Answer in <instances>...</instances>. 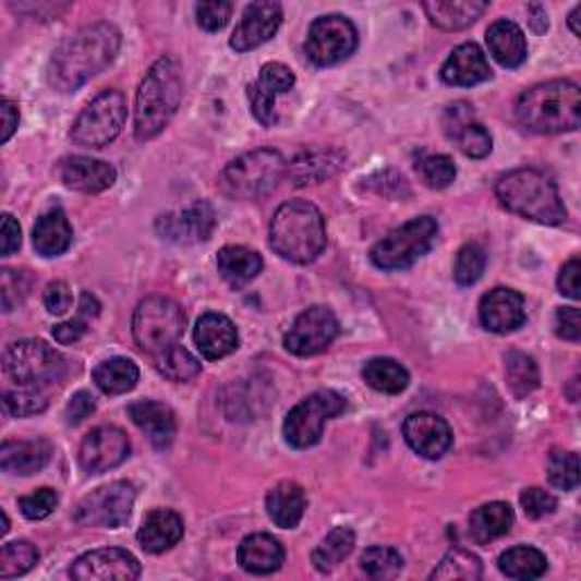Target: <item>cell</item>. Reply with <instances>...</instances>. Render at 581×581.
<instances>
[{
    "instance_id": "obj_1",
    "label": "cell",
    "mask_w": 581,
    "mask_h": 581,
    "mask_svg": "<svg viewBox=\"0 0 581 581\" xmlns=\"http://www.w3.org/2000/svg\"><path fill=\"white\" fill-rule=\"evenodd\" d=\"M119 48L121 33L117 25L100 21L80 27L55 48L46 71L48 85L60 94L77 92L114 62Z\"/></svg>"
},
{
    "instance_id": "obj_2",
    "label": "cell",
    "mask_w": 581,
    "mask_h": 581,
    "mask_svg": "<svg viewBox=\"0 0 581 581\" xmlns=\"http://www.w3.org/2000/svg\"><path fill=\"white\" fill-rule=\"evenodd\" d=\"M184 96L182 69L175 58H159L136 92L134 105V136L136 142H150L171 123Z\"/></svg>"
},
{
    "instance_id": "obj_3",
    "label": "cell",
    "mask_w": 581,
    "mask_h": 581,
    "mask_svg": "<svg viewBox=\"0 0 581 581\" xmlns=\"http://www.w3.org/2000/svg\"><path fill=\"white\" fill-rule=\"evenodd\" d=\"M516 121L534 134L572 132L581 121V89L572 80H549L522 92Z\"/></svg>"
},
{
    "instance_id": "obj_4",
    "label": "cell",
    "mask_w": 581,
    "mask_h": 581,
    "mask_svg": "<svg viewBox=\"0 0 581 581\" xmlns=\"http://www.w3.org/2000/svg\"><path fill=\"white\" fill-rule=\"evenodd\" d=\"M268 243L275 255L291 264H312L327 245L320 209L307 201L285 203L270 220Z\"/></svg>"
},
{
    "instance_id": "obj_5",
    "label": "cell",
    "mask_w": 581,
    "mask_h": 581,
    "mask_svg": "<svg viewBox=\"0 0 581 581\" xmlns=\"http://www.w3.org/2000/svg\"><path fill=\"white\" fill-rule=\"evenodd\" d=\"M495 196L505 209L534 223L559 226L568 216L555 180L536 169H518L503 175L495 184Z\"/></svg>"
},
{
    "instance_id": "obj_6",
    "label": "cell",
    "mask_w": 581,
    "mask_h": 581,
    "mask_svg": "<svg viewBox=\"0 0 581 581\" xmlns=\"http://www.w3.org/2000/svg\"><path fill=\"white\" fill-rule=\"evenodd\" d=\"M285 175L287 161L282 153L273 148H259L232 159L226 166L223 175H220V184H223L228 196L237 201H257L275 191Z\"/></svg>"
},
{
    "instance_id": "obj_7",
    "label": "cell",
    "mask_w": 581,
    "mask_h": 581,
    "mask_svg": "<svg viewBox=\"0 0 581 581\" xmlns=\"http://www.w3.org/2000/svg\"><path fill=\"white\" fill-rule=\"evenodd\" d=\"M186 327V316L171 298L150 295L136 304L132 316V337L144 352L157 356L180 343Z\"/></svg>"
},
{
    "instance_id": "obj_8",
    "label": "cell",
    "mask_w": 581,
    "mask_h": 581,
    "mask_svg": "<svg viewBox=\"0 0 581 581\" xmlns=\"http://www.w3.org/2000/svg\"><path fill=\"white\" fill-rule=\"evenodd\" d=\"M3 371L23 389H48L64 377L66 362L46 341L23 339L5 350Z\"/></svg>"
},
{
    "instance_id": "obj_9",
    "label": "cell",
    "mask_w": 581,
    "mask_h": 581,
    "mask_svg": "<svg viewBox=\"0 0 581 581\" xmlns=\"http://www.w3.org/2000/svg\"><path fill=\"white\" fill-rule=\"evenodd\" d=\"M438 234V223L432 216L411 218L409 223L382 237L371 251V262L379 270H402L429 253Z\"/></svg>"
},
{
    "instance_id": "obj_10",
    "label": "cell",
    "mask_w": 581,
    "mask_h": 581,
    "mask_svg": "<svg viewBox=\"0 0 581 581\" xmlns=\"http://www.w3.org/2000/svg\"><path fill=\"white\" fill-rule=\"evenodd\" d=\"M125 117V96L117 89H105L82 109L71 128V140L82 148H105L121 134Z\"/></svg>"
},
{
    "instance_id": "obj_11",
    "label": "cell",
    "mask_w": 581,
    "mask_h": 581,
    "mask_svg": "<svg viewBox=\"0 0 581 581\" xmlns=\"http://www.w3.org/2000/svg\"><path fill=\"white\" fill-rule=\"evenodd\" d=\"M346 411V398L337 391H316L298 402L285 421V438L291 448L307 450L320 440L325 423L341 416Z\"/></svg>"
},
{
    "instance_id": "obj_12",
    "label": "cell",
    "mask_w": 581,
    "mask_h": 581,
    "mask_svg": "<svg viewBox=\"0 0 581 581\" xmlns=\"http://www.w3.org/2000/svg\"><path fill=\"white\" fill-rule=\"evenodd\" d=\"M136 500V488L130 482H112L85 495L73 511L80 528L119 530L130 520Z\"/></svg>"
},
{
    "instance_id": "obj_13",
    "label": "cell",
    "mask_w": 581,
    "mask_h": 581,
    "mask_svg": "<svg viewBox=\"0 0 581 581\" xmlns=\"http://www.w3.org/2000/svg\"><path fill=\"white\" fill-rule=\"evenodd\" d=\"M356 44L359 35L354 23L341 14H327L312 23L304 52L316 66H335L350 58Z\"/></svg>"
},
{
    "instance_id": "obj_14",
    "label": "cell",
    "mask_w": 581,
    "mask_h": 581,
    "mask_svg": "<svg viewBox=\"0 0 581 581\" xmlns=\"http://www.w3.org/2000/svg\"><path fill=\"white\" fill-rule=\"evenodd\" d=\"M339 337V318L329 307L316 304L304 310L285 337V346L295 356H316L325 352Z\"/></svg>"
},
{
    "instance_id": "obj_15",
    "label": "cell",
    "mask_w": 581,
    "mask_h": 581,
    "mask_svg": "<svg viewBox=\"0 0 581 581\" xmlns=\"http://www.w3.org/2000/svg\"><path fill=\"white\" fill-rule=\"evenodd\" d=\"M130 457V438L121 427L100 425L92 429L80 446V468L89 475L114 470Z\"/></svg>"
},
{
    "instance_id": "obj_16",
    "label": "cell",
    "mask_w": 581,
    "mask_h": 581,
    "mask_svg": "<svg viewBox=\"0 0 581 581\" xmlns=\"http://www.w3.org/2000/svg\"><path fill=\"white\" fill-rule=\"evenodd\" d=\"M69 574L77 581H132L142 574V564L128 549L102 547L82 555Z\"/></svg>"
},
{
    "instance_id": "obj_17",
    "label": "cell",
    "mask_w": 581,
    "mask_h": 581,
    "mask_svg": "<svg viewBox=\"0 0 581 581\" xmlns=\"http://www.w3.org/2000/svg\"><path fill=\"white\" fill-rule=\"evenodd\" d=\"M402 434L409 448L425 459H440L452 446V429L448 421L432 411L411 413L402 425Z\"/></svg>"
},
{
    "instance_id": "obj_18",
    "label": "cell",
    "mask_w": 581,
    "mask_h": 581,
    "mask_svg": "<svg viewBox=\"0 0 581 581\" xmlns=\"http://www.w3.org/2000/svg\"><path fill=\"white\" fill-rule=\"evenodd\" d=\"M157 230L164 239L175 243H203L216 230V211L207 201H198L180 214L161 216Z\"/></svg>"
},
{
    "instance_id": "obj_19",
    "label": "cell",
    "mask_w": 581,
    "mask_h": 581,
    "mask_svg": "<svg viewBox=\"0 0 581 581\" xmlns=\"http://www.w3.org/2000/svg\"><path fill=\"white\" fill-rule=\"evenodd\" d=\"M524 320H528V312H524L522 293L507 287H497L482 295L480 323L493 335H509V331L522 327Z\"/></svg>"
},
{
    "instance_id": "obj_20",
    "label": "cell",
    "mask_w": 581,
    "mask_h": 581,
    "mask_svg": "<svg viewBox=\"0 0 581 581\" xmlns=\"http://www.w3.org/2000/svg\"><path fill=\"white\" fill-rule=\"evenodd\" d=\"M282 25V5L280 3H253L247 5L237 31L230 39V46L237 52H247L264 46L275 37Z\"/></svg>"
},
{
    "instance_id": "obj_21",
    "label": "cell",
    "mask_w": 581,
    "mask_h": 581,
    "mask_svg": "<svg viewBox=\"0 0 581 581\" xmlns=\"http://www.w3.org/2000/svg\"><path fill=\"white\" fill-rule=\"evenodd\" d=\"M346 161L348 155L339 148H329V146L304 148L287 164V175L293 186L318 184L339 175L343 171Z\"/></svg>"
},
{
    "instance_id": "obj_22",
    "label": "cell",
    "mask_w": 581,
    "mask_h": 581,
    "mask_svg": "<svg viewBox=\"0 0 581 581\" xmlns=\"http://www.w3.org/2000/svg\"><path fill=\"white\" fill-rule=\"evenodd\" d=\"M58 175L66 189L80 193H100L117 182V169L102 159L71 155L58 164Z\"/></svg>"
},
{
    "instance_id": "obj_23",
    "label": "cell",
    "mask_w": 581,
    "mask_h": 581,
    "mask_svg": "<svg viewBox=\"0 0 581 581\" xmlns=\"http://www.w3.org/2000/svg\"><path fill=\"white\" fill-rule=\"evenodd\" d=\"M493 75L484 50L477 44L457 46L446 64L440 66V80L450 87H475Z\"/></svg>"
},
{
    "instance_id": "obj_24",
    "label": "cell",
    "mask_w": 581,
    "mask_h": 581,
    "mask_svg": "<svg viewBox=\"0 0 581 581\" xmlns=\"http://www.w3.org/2000/svg\"><path fill=\"white\" fill-rule=\"evenodd\" d=\"M128 413L132 423L148 436V440L157 450H166L171 446L178 432V423L169 404L157 400H142L130 404Z\"/></svg>"
},
{
    "instance_id": "obj_25",
    "label": "cell",
    "mask_w": 581,
    "mask_h": 581,
    "mask_svg": "<svg viewBox=\"0 0 581 581\" xmlns=\"http://www.w3.org/2000/svg\"><path fill=\"white\" fill-rule=\"evenodd\" d=\"M193 339L205 359H223L232 354L239 348V331L234 323L223 316V314H203L201 320L196 323V331H193Z\"/></svg>"
},
{
    "instance_id": "obj_26",
    "label": "cell",
    "mask_w": 581,
    "mask_h": 581,
    "mask_svg": "<svg viewBox=\"0 0 581 581\" xmlns=\"http://www.w3.org/2000/svg\"><path fill=\"white\" fill-rule=\"evenodd\" d=\"M184 536V522L182 516L171 511V509H155L150 511L140 532H136V541L140 545L150 552V555H164L171 547H175Z\"/></svg>"
},
{
    "instance_id": "obj_27",
    "label": "cell",
    "mask_w": 581,
    "mask_h": 581,
    "mask_svg": "<svg viewBox=\"0 0 581 581\" xmlns=\"http://www.w3.org/2000/svg\"><path fill=\"white\" fill-rule=\"evenodd\" d=\"M52 446L44 438L37 440H5L0 448V468L10 475H35L48 465Z\"/></svg>"
},
{
    "instance_id": "obj_28",
    "label": "cell",
    "mask_w": 581,
    "mask_h": 581,
    "mask_svg": "<svg viewBox=\"0 0 581 581\" xmlns=\"http://www.w3.org/2000/svg\"><path fill=\"white\" fill-rule=\"evenodd\" d=\"M488 50L497 64L505 69H518L528 60V37H524L522 27L509 19L495 21L486 33Z\"/></svg>"
},
{
    "instance_id": "obj_29",
    "label": "cell",
    "mask_w": 581,
    "mask_h": 581,
    "mask_svg": "<svg viewBox=\"0 0 581 581\" xmlns=\"http://www.w3.org/2000/svg\"><path fill=\"white\" fill-rule=\"evenodd\" d=\"M239 564L251 574H270L285 564V547L270 534H251L239 545Z\"/></svg>"
},
{
    "instance_id": "obj_30",
    "label": "cell",
    "mask_w": 581,
    "mask_h": 581,
    "mask_svg": "<svg viewBox=\"0 0 581 581\" xmlns=\"http://www.w3.org/2000/svg\"><path fill=\"white\" fill-rule=\"evenodd\" d=\"M73 243V228L66 214L58 207L37 218L33 230V245L41 257H60Z\"/></svg>"
},
{
    "instance_id": "obj_31",
    "label": "cell",
    "mask_w": 581,
    "mask_h": 581,
    "mask_svg": "<svg viewBox=\"0 0 581 581\" xmlns=\"http://www.w3.org/2000/svg\"><path fill=\"white\" fill-rule=\"evenodd\" d=\"M304 509H307V495L295 482H280L266 495V511L270 520L282 530H295Z\"/></svg>"
},
{
    "instance_id": "obj_32",
    "label": "cell",
    "mask_w": 581,
    "mask_h": 581,
    "mask_svg": "<svg viewBox=\"0 0 581 581\" xmlns=\"http://www.w3.org/2000/svg\"><path fill=\"white\" fill-rule=\"evenodd\" d=\"M423 10L432 25L457 33L473 25L488 10V3H482V0H434V3H425Z\"/></svg>"
},
{
    "instance_id": "obj_33",
    "label": "cell",
    "mask_w": 581,
    "mask_h": 581,
    "mask_svg": "<svg viewBox=\"0 0 581 581\" xmlns=\"http://www.w3.org/2000/svg\"><path fill=\"white\" fill-rule=\"evenodd\" d=\"M516 522L513 509L507 503H491L473 511L470 516V536L475 543L486 545L495 538H503L511 532Z\"/></svg>"
},
{
    "instance_id": "obj_34",
    "label": "cell",
    "mask_w": 581,
    "mask_h": 581,
    "mask_svg": "<svg viewBox=\"0 0 581 581\" xmlns=\"http://www.w3.org/2000/svg\"><path fill=\"white\" fill-rule=\"evenodd\" d=\"M218 273L223 275V280L232 287H241L245 282L255 280L264 268V259L259 253L251 251L245 245H226L216 257Z\"/></svg>"
},
{
    "instance_id": "obj_35",
    "label": "cell",
    "mask_w": 581,
    "mask_h": 581,
    "mask_svg": "<svg viewBox=\"0 0 581 581\" xmlns=\"http://www.w3.org/2000/svg\"><path fill=\"white\" fill-rule=\"evenodd\" d=\"M94 382L107 396H123L140 382V366L125 356L107 359V362L94 368Z\"/></svg>"
},
{
    "instance_id": "obj_36",
    "label": "cell",
    "mask_w": 581,
    "mask_h": 581,
    "mask_svg": "<svg viewBox=\"0 0 581 581\" xmlns=\"http://www.w3.org/2000/svg\"><path fill=\"white\" fill-rule=\"evenodd\" d=\"M362 377L373 391H379L386 396H398L409 386L407 368L389 356L371 359L368 364H364Z\"/></svg>"
},
{
    "instance_id": "obj_37",
    "label": "cell",
    "mask_w": 581,
    "mask_h": 581,
    "mask_svg": "<svg viewBox=\"0 0 581 581\" xmlns=\"http://www.w3.org/2000/svg\"><path fill=\"white\" fill-rule=\"evenodd\" d=\"M497 566L500 570L511 577V579H538L547 570V559L541 549L530 547V545H518L507 552H503L500 559H497Z\"/></svg>"
},
{
    "instance_id": "obj_38",
    "label": "cell",
    "mask_w": 581,
    "mask_h": 581,
    "mask_svg": "<svg viewBox=\"0 0 581 581\" xmlns=\"http://www.w3.org/2000/svg\"><path fill=\"white\" fill-rule=\"evenodd\" d=\"M505 362H507V386L513 398L522 400L538 389L541 375L536 362L530 354L511 350L505 354Z\"/></svg>"
},
{
    "instance_id": "obj_39",
    "label": "cell",
    "mask_w": 581,
    "mask_h": 581,
    "mask_svg": "<svg viewBox=\"0 0 581 581\" xmlns=\"http://www.w3.org/2000/svg\"><path fill=\"white\" fill-rule=\"evenodd\" d=\"M352 549H354V532L350 528H335L318 543L312 555V561L316 570L331 572L341 566L343 559L350 557Z\"/></svg>"
},
{
    "instance_id": "obj_40",
    "label": "cell",
    "mask_w": 581,
    "mask_h": 581,
    "mask_svg": "<svg viewBox=\"0 0 581 581\" xmlns=\"http://www.w3.org/2000/svg\"><path fill=\"white\" fill-rule=\"evenodd\" d=\"M155 366L157 371L175 384H184L196 379L201 375V362L196 356H193L186 348H182L180 343L164 350L155 356Z\"/></svg>"
},
{
    "instance_id": "obj_41",
    "label": "cell",
    "mask_w": 581,
    "mask_h": 581,
    "mask_svg": "<svg viewBox=\"0 0 581 581\" xmlns=\"http://www.w3.org/2000/svg\"><path fill=\"white\" fill-rule=\"evenodd\" d=\"M39 561V549L27 541H14L0 549V579H12L31 572Z\"/></svg>"
},
{
    "instance_id": "obj_42",
    "label": "cell",
    "mask_w": 581,
    "mask_h": 581,
    "mask_svg": "<svg viewBox=\"0 0 581 581\" xmlns=\"http://www.w3.org/2000/svg\"><path fill=\"white\" fill-rule=\"evenodd\" d=\"M482 577V561L475 557L473 552L465 549H452L448 552L438 568L429 574V579H465V581H477Z\"/></svg>"
},
{
    "instance_id": "obj_43",
    "label": "cell",
    "mask_w": 581,
    "mask_h": 581,
    "mask_svg": "<svg viewBox=\"0 0 581 581\" xmlns=\"http://www.w3.org/2000/svg\"><path fill=\"white\" fill-rule=\"evenodd\" d=\"M448 136L459 146V150L470 159H484L493 150V140H491L488 130L482 123H477L475 119L455 128Z\"/></svg>"
},
{
    "instance_id": "obj_44",
    "label": "cell",
    "mask_w": 581,
    "mask_h": 581,
    "mask_svg": "<svg viewBox=\"0 0 581 581\" xmlns=\"http://www.w3.org/2000/svg\"><path fill=\"white\" fill-rule=\"evenodd\" d=\"M486 268V253L477 243H468L457 253L455 259V282L459 287H473L480 282Z\"/></svg>"
},
{
    "instance_id": "obj_45",
    "label": "cell",
    "mask_w": 581,
    "mask_h": 581,
    "mask_svg": "<svg viewBox=\"0 0 581 581\" xmlns=\"http://www.w3.org/2000/svg\"><path fill=\"white\" fill-rule=\"evenodd\" d=\"M547 480L559 491H572L579 484V457L574 452L555 450L547 459Z\"/></svg>"
},
{
    "instance_id": "obj_46",
    "label": "cell",
    "mask_w": 581,
    "mask_h": 581,
    "mask_svg": "<svg viewBox=\"0 0 581 581\" xmlns=\"http://www.w3.org/2000/svg\"><path fill=\"white\" fill-rule=\"evenodd\" d=\"M3 407L14 419L35 416V413L46 411L48 394L46 389H23V386H19V391L3 394Z\"/></svg>"
},
{
    "instance_id": "obj_47",
    "label": "cell",
    "mask_w": 581,
    "mask_h": 581,
    "mask_svg": "<svg viewBox=\"0 0 581 581\" xmlns=\"http://www.w3.org/2000/svg\"><path fill=\"white\" fill-rule=\"evenodd\" d=\"M402 557L394 547H368L362 555V570L373 579H386L396 577L402 570Z\"/></svg>"
},
{
    "instance_id": "obj_48",
    "label": "cell",
    "mask_w": 581,
    "mask_h": 581,
    "mask_svg": "<svg viewBox=\"0 0 581 581\" xmlns=\"http://www.w3.org/2000/svg\"><path fill=\"white\" fill-rule=\"evenodd\" d=\"M419 173L432 189H448L457 178V166L448 155H429L419 161Z\"/></svg>"
},
{
    "instance_id": "obj_49",
    "label": "cell",
    "mask_w": 581,
    "mask_h": 581,
    "mask_svg": "<svg viewBox=\"0 0 581 581\" xmlns=\"http://www.w3.org/2000/svg\"><path fill=\"white\" fill-rule=\"evenodd\" d=\"M31 291V278L23 270L5 268L0 273V295H3V310L14 312Z\"/></svg>"
},
{
    "instance_id": "obj_50",
    "label": "cell",
    "mask_w": 581,
    "mask_h": 581,
    "mask_svg": "<svg viewBox=\"0 0 581 581\" xmlns=\"http://www.w3.org/2000/svg\"><path fill=\"white\" fill-rule=\"evenodd\" d=\"M58 503H60L58 493H55V491L48 488V486H44V488L31 493V495H23L21 500H19V507H21V511H23L25 518H31V520H44V518H48V516L55 511V507H58Z\"/></svg>"
},
{
    "instance_id": "obj_51",
    "label": "cell",
    "mask_w": 581,
    "mask_h": 581,
    "mask_svg": "<svg viewBox=\"0 0 581 581\" xmlns=\"http://www.w3.org/2000/svg\"><path fill=\"white\" fill-rule=\"evenodd\" d=\"M520 507L532 520H541V518L557 511V497L543 491V488L532 486V488H524L520 493Z\"/></svg>"
},
{
    "instance_id": "obj_52",
    "label": "cell",
    "mask_w": 581,
    "mask_h": 581,
    "mask_svg": "<svg viewBox=\"0 0 581 581\" xmlns=\"http://www.w3.org/2000/svg\"><path fill=\"white\" fill-rule=\"evenodd\" d=\"M232 3H223V0H211V3H201L196 5V19L198 25L207 33H218L223 31L232 16Z\"/></svg>"
},
{
    "instance_id": "obj_53",
    "label": "cell",
    "mask_w": 581,
    "mask_h": 581,
    "mask_svg": "<svg viewBox=\"0 0 581 581\" xmlns=\"http://www.w3.org/2000/svg\"><path fill=\"white\" fill-rule=\"evenodd\" d=\"M259 85L264 89H268L270 94H287L291 92V87L295 85V75L289 66L280 64V62H268L262 66V73H259Z\"/></svg>"
},
{
    "instance_id": "obj_54",
    "label": "cell",
    "mask_w": 581,
    "mask_h": 581,
    "mask_svg": "<svg viewBox=\"0 0 581 581\" xmlns=\"http://www.w3.org/2000/svg\"><path fill=\"white\" fill-rule=\"evenodd\" d=\"M247 100H251L253 117L262 125H273L275 121H278V112H275V94L264 89L259 82H255V85H247Z\"/></svg>"
},
{
    "instance_id": "obj_55",
    "label": "cell",
    "mask_w": 581,
    "mask_h": 581,
    "mask_svg": "<svg viewBox=\"0 0 581 581\" xmlns=\"http://www.w3.org/2000/svg\"><path fill=\"white\" fill-rule=\"evenodd\" d=\"M44 304H46L48 314L64 316L71 310V304H73V295H71L69 285L62 282V280L50 282L46 287V291H44Z\"/></svg>"
},
{
    "instance_id": "obj_56",
    "label": "cell",
    "mask_w": 581,
    "mask_h": 581,
    "mask_svg": "<svg viewBox=\"0 0 581 581\" xmlns=\"http://www.w3.org/2000/svg\"><path fill=\"white\" fill-rule=\"evenodd\" d=\"M94 411H96L94 396L87 394V391H77V394L69 400L64 416H66V423H69V425H80L82 421H87Z\"/></svg>"
},
{
    "instance_id": "obj_57",
    "label": "cell",
    "mask_w": 581,
    "mask_h": 581,
    "mask_svg": "<svg viewBox=\"0 0 581 581\" xmlns=\"http://www.w3.org/2000/svg\"><path fill=\"white\" fill-rule=\"evenodd\" d=\"M555 327H557V335L566 341L577 343L581 339V314L577 307H564L557 312L555 318Z\"/></svg>"
},
{
    "instance_id": "obj_58",
    "label": "cell",
    "mask_w": 581,
    "mask_h": 581,
    "mask_svg": "<svg viewBox=\"0 0 581 581\" xmlns=\"http://www.w3.org/2000/svg\"><path fill=\"white\" fill-rule=\"evenodd\" d=\"M87 323L89 320L85 316L77 314V318H73V320L55 325L52 327V337H55V341L62 343V346H71V343L80 341L82 337L87 335Z\"/></svg>"
},
{
    "instance_id": "obj_59",
    "label": "cell",
    "mask_w": 581,
    "mask_h": 581,
    "mask_svg": "<svg viewBox=\"0 0 581 581\" xmlns=\"http://www.w3.org/2000/svg\"><path fill=\"white\" fill-rule=\"evenodd\" d=\"M579 275H581V264L579 257H572L568 264H564L561 273H559V291L570 298V300H579Z\"/></svg>"
},
{
    "instance_id": "obj_60",
    "label": "cell",
    "mask_w": 581,
    "mask_h": 581,
    "mask_svg": "<svg viewBox=\"0 0 581 581\" xmlns=\"http://www.w3.org/2000/svg\"><path fill=\"white\" fill-rule=\"evenodd\" d=\"M21 247V228L12 214H3V237H0V255L10 257Z\"/></svg>"
},
{
    "instance_id": "obj_61",
    "label": "cell",
    "mask_w": 581,
    "mask_h": 581,
    "mask_svg": "<svg viewBox=\"0 0 581 581\" xmlns=\"http://www.w3.org/2000/svg\"><path fill=\"white\" fill-rule=\"evenodd\" d=\"M19 128V105L10 98L3 100V142L8 144Z\"/></svg>"
},
{
    "instance_id": "obj_62",
    "label": "cell",
    "mask_w": 581,
    "mask_h": 581,
    "mask_svg": "<svg viewBox=\"0 0 581 581\" xmlns=\"http://www.w3.org/2000/svg\"><path fill=\"white\" fill-rule=\"evenodd\" d=\"M530 14H532L530 23H532L534 31H536V33H545V31H547V14H545V8H541V5H532V8H530Z\"/></svg>"
},
{
    "instance_id": "obj_63",
    "label": "cell",
    "mask_w": 581,
    "mask_h": 581,
    "mask_svg": "<svg viewBox=\"0 0 581 581\" xmlns=\"http://www.w3.org/2000/svg\"><path fill=\"white\" fill-rule=\"evenodd\" d=\"M579 16H581V5H577V8L570 12V16H568V25H570V31H572V35H574V37H579V35H581Z\"/></svg>"
},
{
    "instance_id": "obj_64",
    "label": "cell",
    "mask_w": 581,
    "mask_h": 581,
    "mask_svg": "<svg viewBox=\"0 0 581 581\" xmlns=\"http://www.w3.org/2000/svg\"><path fill=\"white\" fill-rule=\"evenodd\" d=\"M10 532V518H8V513L3 511V530H0V534H8Z\"/></svg>"
}]
</instances>
